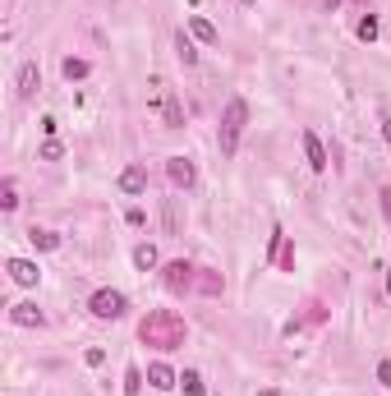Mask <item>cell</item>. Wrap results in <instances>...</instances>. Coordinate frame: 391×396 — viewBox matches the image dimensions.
I'll use <instances>...</instances> for the list:
<instances>
[{
    "label": "cell",
    "mask_w": 391,
    "mask_h": 396,
    "mask_svg": "<svg viewBox=\"0 0 391 396\" xmlns=\"http://www.w3.org/2000/svg\"><path fill=\"white\" fill-rule=\"evenodd\" d=\"M240 5H258V0H240Z\"/></svg>",
    "instance_id": "obj_31"
},
{
    "label": "cell",
    "mask_w": 391,
    "mask_h": 396,
    "mask_svg": "<svg viewBox=\"0 0 391 396\" xmlns=\"http://www.w3.org/2000/svg\"><path fill=\"white\" fill-rule=\"evenodd\" d=\"M377 198H382V217L391 221V185H387V189H382V194H377Z\"/></svg>",
    "instance_id": "obj_26"
},
{
    "label": "cell",
    "mask_w": 391,
    "mask_h": 396,
    "mask_svg": "<svg viewBox=\"0 0 391 396\" xmlns=\"http://www.w3.org/2000/svg\"><path fill=\"white\" fill-rule=\"evenodd\" d=\"M28 240H33L37 249H55V245H60V235H55V230H37V226L28 230Z\"/></svg>",
    "instance_id": "obj_18"
},
{
    "label": "cell",
    "mask_w": 391,
    "mask_h": 396,
    "mask_svg": "<svg viewBox=\"0 0 391 396\" xmlns=\"http://www.w3.org/2000/svg\"><path fill=\"white\" fill-rule=\"evenodd\" d=\"M175 51H180V60H184V65H198V51H193V42H189L184 33L175 37Z\"/></svg>",
    "instance_id": "obj_19"
},
{
    "label": "cell",
    "mask_w": 391,
    "mask_h": 396,
    "mask_svg": "<svg viewBox=\"0 0 391 396\" xmlns=\"http://www.w3.org/2000/svg\"><path fill=\"white\" fill-rule=\"evenodd\" d=\"M87 309H92V318H120L124 314V295L120 291H97L87 299Z\"/></svg>",
    "instance_id": "obj_4"
},
{
    "label": "cell",
    "mask_w": 391,
    "mask_h": 396,
    "mask_svg": "<svg viewBox=\"0 0 391 396\" xmlns=\"http://www.w3.org/2000/svg\"><path fill=\"white\" fill-rule=\"evenodd\" d=\"M322 5H327V9H336V5H341V0H322Z\"/></svg>",
    "instance_id": "obj_30"
},
{
    "label": "cell",
    "mask_w": 391,
    "mask_h": 396,
    "mask_svg": "<svg viewBox=\"0 0 391 396\" xmlns=\"http://www.w3.org/2000/svg\"><path fill=\"white\" fill-rule=\"evenodd\" d=\"M0 208H5V212L18 208V189H14V180H5V185H0Z\"/></svg>",
    "instance_id": "obj_20"
},
{
    "label": "cell",
    "mask_w": 391,
    "mask_h": 396,
    "mask_svg": "<svg viewBox=\"0 0 391 396\" xmlns=\"http://www.w3.org/2000/svg\"><path fill=\"white\" fill-rule=\"evenodd\" d=\"M9 323H18V327H42L46 314H42L37 304H9Z\"/></svg>",
    "instance_id": "obj_7"
},
{
    "label": "cell",
    "mask_w": 391,
    "mask_h": 396,
    "mask_svg": "<svg viewBox=\"0 0 391 396\" xmlns=\"http://www.w3.org/2000/svg\"><path fill=\"white\" fill-rule=\"evenodd\" d=\"M148 106H161L166 129H184V106H180V97H175L171 88H166L161 74H152V79H148Z\"/></svg>",
    "instance_id": "obj_3"
},
{
    "label": "cell",
    "mask_w": 391,
    "mask_h": 396,
    "mask_svg": "<svg viewBox=\"0 0 391 396\" xmlns=\"http://www.w3.org/2000/svg\"><path fill=\"white\" fill-rule=\"evenodd\" d=\"M166 176H171V185H175V189H189L198 171H193V161H189V157H171V161H166Z\"/></svg>",
    "instance_id": "obj_6"
},
{
    "label": "cell",
    "mask_w": 391,
    "mask_h": 396,
    "mask_svg": "<svg viewBox=\"0 0 391 396\" xmlns=\"http://www.w3.org/2000/svg\"><path fill=\"white\" fill-rule=\"evenodd\" d=\"M382 139H387V143H391V120H382Z\"/></svg>",
    "instance_id": "obj_27"
},
{
    "label": "cell",
    "mask_w": 391,
    "mask_h": 396,
    "mask_svg": "<svg viewBox=\"0 0 391 396\" xmlns=\"http://www.w3.org/2000/svg\"><path fill=\"white\" fill-rule=\"evenodd\" d=\"M83 364H87V369H102V364H106V350H97V346H92V350H83Z\"/></svg>",
    "instance_id": "obj_23"
},
{
    "label": "cell",
    "mask_w": 391,
    "mask_h": 396,
    "mask_svg": "<svg viewBox=\"0 0 391 396\" xmlns=\"http://www.w3.org/2000/svg\"><path fill=\"white\" fill-rule=\"evenodd\" d=\"M258 396H281V392H277V387H262V392H258Z\"/></svg>",
    "instance_id": "obj_28"
},
{
    "label": "cell",
    "mask_w": 391,
    "mask_h": 396,
    "mask_svg": "<svg viewBox=\"0 0 391 396\" xmlns=\"http://www.w3.org/2000/svg\"><path fill=\"white\" fill-rule=\"evenodd\" d=\"M304 157H309L313 171H327V148H322V139L313 129H304Z\"/></svg>",
    "instance_id": "obj_9"
},
{
    "label": "cell",
    "mask_w": 391,
    "mask_h": 396,
    "mask_svg": "<svg viewBox=\"0 0 391 396\" xmlns=\"http://www.w3.org/2000/svg\"><path fill=\"white\" fill-rule=\"evenodd\" d=\"M37 88H42V70H37V65H23V70H18V97H33Z\"/></svg>",
    "instance_id": "obj_12"
},
{
    "label": "cell",
    "mask_w": 391,
    "mask_h": 396,
    "mask_svg": "<svg viewBox=\"0 0 391 396\" xmlns=\"http://www.w3.org/2000/svg\"><path fill=\"white\" fill-rule=\"evenodd\" d=\"M377 382H382V387H391V360L377 364Z\"/></svg>",
    "instance_id": "obj_25"
},
{
    "label": "cell",
    "mask_w": 391,
    "mask_h": 396,
    "mask_svg": "<svg viewBox=\"0 0 391 396\" xmlns=\"http://www.w3.org/2000/svg\"><path fill=\"white\" fill-rule=\"evenodd\" d=\"M193 277H198V267L184 263V258H175V263H166V291H189Z\"/></svg>",
    "instance_id": "obj_5"
},
{
    "label": "cell",
    "mask_w": 391,
    "mask_h": 396,
    "mask_svg": "<svg viewBox=\"0 0 391 396\" xmlns=\"http://www.w3.org/2000/svg\"><path fill=\"white\" fill-rule=\"evenodd\" d=\"M134 267L152 272V267H156V249H152V245H139V249H134Z\"/></svg>",
    "instance_id": "obj_17"
},
{
    "label": "cell",
    "mask_w": 391,
    "mask_h": 396,
    "mask_svg": "<svg viewBox=\"0 0 391 396\" xmlns=\"http://www.w3.org/2000/svg\"><path fill=\"white\" fill-rule=\"evenodd\" d=\"M148 382H152L156 392H171L180 378H175V369H171V364H148Z\"/></svg>",
    "instance_id": "obj_10"
},
{
    "label": "cell",
    "mask_w": 391,
    "mask_h": 396,
    "mask_svg": "<svg viewBox=\"0 0 391 396\" xmlns=\"http://www.w3.org/2000/svg\"><path fill=\"white\" fill-rule=\"evenodd\" d=\"M184 336H189V327H184V318L175 309H152L139 323V341L152 346V350H180Z\"/></svg>",
    "instance_id": "obj_1"
},
{
    "label": "cell",
    "mask_w": 391,
    "mask_h": 396,
    "mask_svg": "<svg viewBox=\"0 0 391 396\" xmlns=\"http://www.w3.org/2000/svg\"><path fill=\"white\" fill-rule=\"evenodd\" d=\"M143 392V373L139 369H124V396H139Z\"/></svg>",
    "instance_id": "obj_22"
},
{
    "label": "cell",
    "mask_w": 391,
    "mask_h": 396,
    "mask_svg": "<svg viewBox=\"0 0 391 396\" xmlns=\"http://www.w3.org/2000/svg\"><path fill=\"white\" fill-rule=\"evenodd\" d=\"M244 120H249V102H244V97H230V102H226V111H221V134H217V143H221V157H235V148H240V129H244Z\"/></svg>",
    "instance_id": "obj_2"
},
{
    "label": "cell",
    "mask_w": 391,
    "mask_h": 396,
    "mask_svg": "<svg viewBox=\"0 0 391 396\" xmlns=\"http://www.w3.org/2000/svg\"><path fill=\"white\" fill-rule=\"evenodd\" d=\"M5 272L14 277L18 286H37V277H42V272H37V263H28V258H9V263H5Z\"/></svg>",
    "instance_id": "obj_8"
},
{
    "label": "cell",
    "mask_w": 391,
    "mask_h": 396,
    "mask_svg": "<svg viewBox=\"0 0 391 396\" xmlns=\"http://www.w3.org/2000/svg\"><path fill=\"white\" fill-rule=\"evenodd\" d=\"M355 33H359V42H377V18H373V14H368V18H359V28H355Z\"/></svg>",
    "instance_id": "obj_21"
},
{
    "label": "cell",
    "mask_w": 391,
    "mask_h": 396,
    "mask_svg": "<svg viewBox=\"0 0 391 396\" xmlns=\"http://www.w3.org/2000/svg\"><path fill=\"white\" fill-rule=\"evenodd\" d=\"M189 33L198 37V42H208V46L217 42V28H212V23H208V18H203V14H189Z\"/></svg>",
    "instance_id": "obj_13"
},
{
    "label": "cell",
    "mask_w": 391,
    "mask_h": 396,
    "mask_svg": "<svg viewBox=\"0 0 391 396\" xmlns=\"http://www.w3.org/2000/svg\"><path fill=\"white\" fill-rule=\"evenodd\" d=\"M180 387L189 392V396H203V392H208V387H203V373H198V369H184V373H180Z\"/></svg>",
    "instance_id": "obj_15"
},
{
    "label": "cell",
    "mask_w": 391,
    "mask_h": 396,
    "mask_svg": "<svg viewBox=\"0 0 391 396\" xmlns=\"http://www.w3.org/2000/svg\"><path fill=\"white\" fill-rule=\"evenodd\" d=\"M120 189H124V194H143V189H148V171H143V166H124Z\"/></svg>",
    "instance_id": "obj_11"
},
{
    "label": "cell",
    "mask_w": 391,
    "mask_h": 396,
    "mask_svg": "<svg viewBox=\"0 0 391 396\" xmlns=\"http://www.w3.org/2000/svg\"><path fill=\"white\" fill-rule=\"evenodd\" d=\"M193 286H198L203 295H221V277L217 272H203V267H198V277H193Z\"/></svg>",
    "instance_id": "obj_14"
},
{
    "label": "cell",
    "mask_w": 391,
    "mask_h": 396,
    "mask_svg": "<svg viewBox=\"0 0 391 396\" xmlns=\"http://www.w3.org/2000/svg\"><path fill=\"white\" fill-rule=\"evenodd\" d=\"M60 70H65V79H87V60H78V55H65V65H60Z\"/></svg>",
    "instance_id": "obj_16"
},
{
    "label": "cell",
    "mask_w": 391,
    "mask_h": 396,
    "mask_svg": "<svg viewBox=\"0 0 391 396\" xmlns=\"http://www.w3.org/2000/svg\"><path fill=\"white\" fill-rule=\"evenodd\" d=\"M55 157H60V143L46 139V143H42V161H55Z\"/></svg>",
    "instance_id": "obj_24"
},
{
    "label": "cell",
    "mask_w": 391,
    "mask_h": 396,
    "mask_svg": "<svg viewBox=\"0 0 391 396\" xmlns=\"http://www.w3.org/2000/svg\"><path fill=\"white\" fill-rule=\"evenodd\" d=\"M382 272H387V295H391V267H382Z\"/></svg>",
    "instance_id": "obj_29"
}]
</instances>
